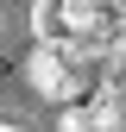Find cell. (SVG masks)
<instances>
[{"mask_svg":"<svg viewBox=\"0 0 126 132\" xmlns=\"http://www.w3.org/2000/svg\"><path fill=\"white\" fill-rule=\"evenodd\" d=\"M0 132H19V126H13V120H0Z\"/></svg>","mask_w":126,"mask_h":132,"instance_id":"obj_1","label":"cell"}]
</instances>
